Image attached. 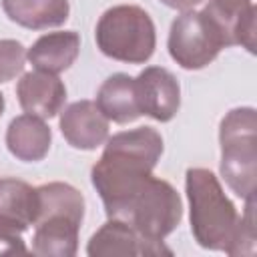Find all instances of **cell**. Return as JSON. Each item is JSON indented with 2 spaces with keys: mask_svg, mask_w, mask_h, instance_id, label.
Wrapping results in <instances>:
<instances>
[{
  "mask_svg": "<svg viewBox=\"0 0 257 257\" xmlns=\"http://www.w3.org/2000/svg\"><path fill=\"white\" fill-rule=\"evenodd\" d=\"M163 149V137L153 126L122 131L106 139L100 159L90 169V181L108 219H120L128 201L153 177Z\"/></svg>",
  "mask_w": 257,
  "mask_h": 257,
  "instance_id": "cell-1",
  "label": "cell"
},
{
  "mask_svg": "<svg viewBox=\"0 0 257 257\" xmlns=\"http://www.w3.org/2000/svg\"><path fill=\"white\" fill-rule=\"evenodd\" d=\"M38 217L32 253L40 257H72L78 251V231L84 219V197L68 183L36 187Z\"/></svg>",
  "mask_w": 257,
  "mask_h": 257,
  "instance_id": "cell-2",
  "label": "cell"
},
{
  "mask_svg": "<svg viewBox=\"0 0 257 257\" xmlns=\"http://www.w3.org/2000/svg\"><path fill=\"white\" fill-rule=\"evenodd\" d=\"M185 191L195 241L203 249L225 251L235 235L239 213L219 179L209 169L191 167L185 173Z\"/></svg>",
  "mask_w": 257,
  "mask_h": 257,
  "instance_id": "cell-3",
  "label": "cell"
},
{
  "mask_svg": "<svg viewBox=\"0 0 257 257\" xmlns=\"http://www.w3.org/2000/svg\"><path fill=\"white\" fill-rule=\"evenodd\" d=\"M219 171L227 187L241 199L255 195L257 177V114L253 106L231 108L219 124Z\"/></svg>",
  "mask_w": 257,
  "mask_h": 257,
  "instance_id": "cell-4",
  "label": "cell"
},
{
  "mask_svg": "<svg viewBox=\"0 0 257 257\" xmlns=\"http://www.w3.org/2000/svg\"><path fill=\"white\" fill-rule=\"evenodd\" d=\"M98 50L118 62L143 64L157 46V30L149 12L137 4H118L102 12L94 28Z\"/></svg>",
  "mask_w": 257,
  "mask_h": 257,
  "instance_id": "cell-5",
  "label": "cell"
},
{
  "mask_svg": "<svg viewBox=\"0 0 257 257\" xmlns=\"http://www.w3.org/2000/svg\"><path fill=\"white\" fill-rule=\"evenodd\" d=\"M181 217L183 201L177 189L165 179L151 177L145 187L128 201L120 221H126L147 241L161 243L177 229Z\"/></svg>",
  "mask_w": 257,
  "mask_h": 257,
  "instance_id": "cell-6",
  "label": "cell"
},
{
  "mask_svg": "<svg viewBox=\"0 0 257 257\" xmlns=\"http://www.w3.org/2000/svg\"><path fill=\"white\" fill-rule=\"evenodd\" d=\"M225 46L221 32L203 10H185L171 24L167 48L171 58L185 70L209 66Z\"/></svg>",
  "mask_w": 257,
  "mask_h": 257,
  "instance_id": "cell-7",
  "label": "cell"
},
{
  "mask_svg": "<svg viewBox=\"0 0 257 257\" xmlns=\"http://www.w3.org/2000/svg\"><path fill=\"white\" fill-rule=\"evenodd\" d=\"M135 86L141 114L159 122L175 118L181 106V86L171 70L163 66H147L135 78Z\"/></svg>",
  "mask_w": 257,
  "mask_h": 257,
  "instance_id": "cell-8",
  "label": "cell"
},
{
  "mask_svg": "<svg viewBox=\"0 0 257 257\" xmlns=\"http://www.w3.org/2000/svg\"><path fill=\"white\" fill-rule=\"evenodd\" d=\"M203 12L217 26L227 46H243L251 54L255 52L257 6L253 0H209Z\"/></svg>",
  "mask_w": 257,
  "mask_h": 257,
  "instance_id": "cell-9",
  "label": "cell"
},
{
  "mask_svg": "<svg viewBox=\"0 0 257 257\" xmlns=\"http://www.w3.org/2000/svg\"><path fill=\"white\" fill-rule=\"evenodd\" d=\"M171 255L169 247L155 241H147L139 235L126 221L108 219L86 245V255L90 257H116V255Z\"/></svg>",
  "mask_w": 257,
  "mask_h": 257,
  "instance_id": "cell-10",
  "label": "cell"
},
{
  "mask_svg": "<svg viewBox=\"0 0 257 257\" xmlns=\"http://www.w3.org/2000/svg\"><path fill=\"white\" fill-rule=\"evenodd\" d=\"M60 133L78 151H94L108 139V118L92 100H76L60 112Z\"/></svg>",
  "mask_w": 257,
  "mask_h": 257,
  "instance_id": "cell-11",
  "label": "cell"
},
{
  "mask_svg": "<svg viewBox=\"0 0 257 257\" xmlns=\"http://www.w3.org/2000/svg\"><path fill=\"white\" fill-rule=\"evenodd\" d=\"M16 96L24 112L40 118H52L66 102V86L58 74L32 70L22 74L18 80Z\"/></svg>",
  "mask_w": 257,
  "mask_h": 257,
  "instance_id": "cell-12",
  "label": "cell"
},
{
  "mask_svg": "<svg viewBox=\"0 0 257 257\" xmlns=\"http://www.w3.org/2000/svg\"><path fill=\"white\" fill-rule=\"evenodd\" d=\"M38 217L36 189L26 181L4 177L0 179V229L24 233Z\"/></svg>",
  "mask_w": 257,
  "mask_h": 257,
  "instance_id": "cell-13",
  "label": "cell"
},
{
  "mask_svg": "<svg viewBox=\"0 0 257 257\" xmlns=\"http://www.w3.org/2000/svg\"><path fill=\"white\" fill-rule=\"evenodd\" d=\"M52 143V131L44 118L34 114H20L10 120L6 128V147L12 157L24 163L42 161Z\"/></svg>",
  "mask_w": 257,
  "mask_h": 257,
  "instance_id": "cell-14",
  "label": "cell"
},
{
  "mask_svg": "<svg viewBox=\"0 0 257 257\" xmlns=\"http://www.w3.org/2000/svg\"><path fill=\"white\" fill-rule=\"evenodd\" d=\"M80 52V36L74 30H58L42 34L26 52L36 70L60 74L68 70Z\"/></svg>",
  "mask_w": 257,
  "mask_h": 257,
  "instance_id": "cell-15",
  "label": "cell"
},
{
  "mask_svg": "<svg viewBox=\"0 0 257 257\" xmlns=\"http://www.w3.org/2000/svg\"><path fill=\"white\" fill-rule=\"evenodd\" d=\"M96 106L108 120L116 124L135 122L141 116L135 78L124 72L110 74L96 92Z\"/></svg>",
  "mask_w": 257,
  "mask_h": 257,
  "instance_id": "cell-16",
  "label": "cell"
},
{
  "mask_svg": "<svg viewBox=\"0 0 257 257\" xmlns=\"http://www.w3.org/2000/svg\"><path fill=\"white\" fill-rule=\"evenodd\" d=\"M6 16L22 28L46 30L68 20V0H2Z\"/></svg>",
  "mask_w": 257,
  "mask_h": 257,
  "instance_id": "cell-17",
  "label": "cell"
},
{
  "mask_svg": "<svg viewBox=\"0 0 257 257\" xmlns=\"http://www.w3.org/2000/svg\"><path fill=\"white\" fill-rule=\"evenodd\" d=\"M245 201H247V207H245V213L239 217L231 243L225 249L227 255H253L255 253V239H257L255 235V195Z\"/></svg>",
  "mask_w": 257,
  "mask_h": 257,
  "instance_id": "cell-18",
  "label": "cell"
},
{
  "mask_svg": "<svg viewBox=\"0 0 257 257\" xmlns=\"http://www.w3.org/2000/svg\"><path fill=\"white\" fill-rule=\"evenodd\" d=\"M26 62V48L22 42L12 38L0 40V82H8L16 78Z\"/></svg>",
  "mask_w": 257,
  "mask_h": 257,
  "instance_id": "cell-19",
  "label": "cell"
},
{
  "mask_svg": "<svg viewBox=\"0 0 257 257\" xmlns=\"http://www.w3.org/2000/svg\"><path fill=\"white\" fill-rule=\"evenodd\" d=\"M12 253H28V249L20 233L0 229V255H12Z\"/></svg>",
  "mask_w": 257,
  "mask_h": 257,
  "instance_id": "cell-20",
  "label": "cell"
},
{
  "mask_svg": "<svg viewBox=\"0 0 257 257\" xmlns=\"http://www.w3.org/2000/svg\"><path fill=\"white\" fill-rule=\"evenodd\" d=\"M165 6H169V8H173V10H193L197 4H201V2H205V0H161Z\"/></svg>",
  "mask_w": 257,
  "mask_h": 257,
  "instance_id": "cell-21",
  "label": "cell"
},
{
  "mask_svg": "<svg viewBox=\"0 0 257 257\" xmlns=\"http://www.w3.org/2000/svg\"><path fill=\"white\" fill-rule=\"evenodd\" d=\"M4 106H6V102H4V94L0 92V116L4 114Z\"/></svg>",
  "mask_w": 257,
  "mask_h": 257,
  "instance_id": "cell-22",
  "label": "cell"
}]
</instances>
